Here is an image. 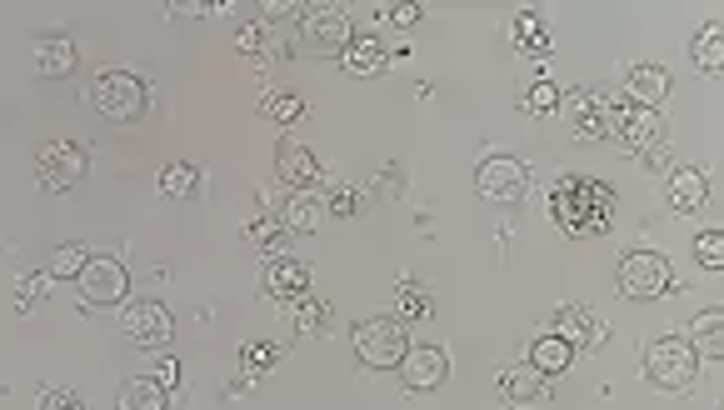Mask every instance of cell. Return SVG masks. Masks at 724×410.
<instances>
[{"label": "cell", "instance_id": "33", "mask_svg": "<svg viewBox=\"0 0 724 410\" xmlns=\"http://www.w3.org/2000/svg\"><path fill=\"white\" fill-rule=\"evenodd\" d=\"M515 40L525 46V56H550V40H545V30H540V20L535 16L515 20Z\"/></svg>", "mask_w": 724, "mask_h": 410}, {"label": "cell", "instance_id": "36", "mask_svg": "<svg viewBox=\"0 0 724 410\" xmlns=\"http://www.w3.org/2000/svg\"><path fill=\"white\" fill-rule=\"evenodd\" d=\"M271 46V26L265 20H245L241 30H235V50H245V56H255V50Z\"/></svg>", "mask_w": 724, "mask_h": 410}, {"label": "cell", "instance_id": "23", "mask_svg": "<svg viewBox=\"0 0 724 410\" xmlns=\"http://www.w3.org/2000/svg\"><path fill=\"white\" fill-rule=\"evenodd\" d=\"M116 410H170V391H160V385H155L150 375H140V381H126V385H120Z\"/></svg>", "mask_w": 724, "mask_h": 410}, {"label": "cell", "instance_id": "7", "mask_svg": "<svg viewBox=\"0 0 724 410\" xmlns=\"http://www.w3.org/2000/svg\"><path fill=\"white\" fill-rule=\"evenodd\" d=\"M300 40H305L315 56H345L355 30H350V16L340 6H305L300 10Z\"/></svg>", "mask_w": 724, "mask_h": 410}, {"label": "cell", "instance_id": "12", "mask_svg": "<svg viewBox=\"0 0 724 410\" xmlns=\"http://www.w3.org/2000/svg\"><path fill=\"white\" fill-rule=\"evenodd\" d=\"M400 381H405V391H440L450 381V361L440 345H410L400 355Z\"/></svg>", "mask_w": 724, "mask_h": 410}, {"label": "cell", "instance_id": "29", "mask_svg": "<svg viewBox=\"0 0 724 410\" xmlns=\"http://www.w3.org/2000/svg\"><path fill=\"white\" fill-rule=\"evenodd\" d=\"M86 261H90L86 245H80V241H66L56 255H50V271H46V275H50V281H76V275L86 271Z\"/></svg>", "mask_w": 724, "mask_h": 410}, {"label": "cell", "instance_id": "10", "mask_svg": "<svg viewBox=\"0 0 724 410\" xmlns=\"http://www.w3.org/2000/svg\"><path fill=\"white\" fill-rule=\"evenodd\" d=\"M76 285L90 305H126V295H130V275L116 255H90L86 271L76 275Z\"/></svg>", "mask_w": 724, "mask_h": 410}, {"label": "cell", "instance_id": "24", "mask_svg": "<svg viewBox=\"0 0 724 410\" xmlns=\"http://www.w3.org/2000/svg\"><path fill=\"white\" fill-rule=\"evenodd\" d=\"M245 235H251V241L261 245L271 261H290V231L275 221V215H255V221L245 225Z\"/></svg>", "mask_w": 724, "mask_h": 410}, {"label": "cell", "instance_id": "42", "mask_svg": "<svg viewBox=\"0 0 724 410\" xmlns=\"http://www.w3.org/2000/svg\"><path fill=\"white\" fill-rule=\"evenodd\" d=\"M355 205H360V196H355V191H350V186H340L335 196L325 201V211H330V215H355Z\"/></svg>", "mask_w": 724, "mask_h": 410}, {"label": "cell", "instance_id": "34", "mask_svg": "<svg viewBox=\"0 0 724 410\" xmlns=\"http://www.w3.org/2000/svg\"><path fill=\"white\" fill-rule=\"evenodd\" d=\"M525 110H530V116H550V110H560V86H555V80H535L530 96H525Z\"/></svg>", "mask_w": 724, "mask_h": 410}, {"label": "cell", "instance_id": "19", "mask_svg": "<svg viewBox=\"0 0 724 410\" xmlns=\"http://www.w3.org/2000/svg\"><path fill=\"white\" fill-rule=\"evenodd\" d=\"M265 295H271V301H290L295 305L300 295H310V271L300 261H271L265 265Z\"/></svg>", "mask_w": 724, "mask_h": 410}, {"label": "cell", "instance_id": "3", "mask_svg": "<svg viewBox=\"0 0 724 410\" xmlns=\"http://www.w3.org/2000/svg\"><path fill=\"white\" fill-rule=\"evenodd\" d=\"M90 106H96L100 120H116V126H126V120H140L145 106H150V90H145L140 76H130V70H106V76L90 86Z\"/></svg>", "mask_w": 724, "mask_h": 410}, {"label": "cell", "instance_id": "13", "mask_svg": "<svg viewBox=\"0 0 724 410\" xmlns=\"http://www.w3.org/2000/svg\"><path fill=\"white\" fill-rule=\"evenodd\" d=\"M615 140L625 150H635V156H645V150H655L665 140V120H659V110L625 106V116L615 120Z\"/></svg>", "mask_w": 724, "mask_h": 410}, {"label": "cell", "instance_id": "22", "mask_svg": "<svg viewBox=\"0 0 724 410\" xmlns=\"http://www.w3.org/2000/svg\"><path fill=\"white\" fill-rule=\"evenodd\" d=\"M320 221H325V201H320L315 191H295V196L285 201V211H281V225H285L290 235L320 231Z\"/></svg>", "mask_w": 724, "mask_h": 410}, {"label": "cell", "instance_id": "1", "mask_svg": "<svg viewBox=\"0 0 724 410\" xmlns=\"http://www.w3.org/2000/svg\"><path fill=\"white\" fill-rule=\"evenodd\" d=\"M615 186L599 176H585V170H570V176L555 180L550 191V215L565 235H605L615 225Z\"/></svg>", "mask_w": 724, "mask_h": 410}, {"label": "cell", "instance_id": "41", "mask_svg": "<svg viewBox=\"0 0 724 410\" xmlns=\"http://www.w3.org/2000/svg\"><path fill=\"white\" fill-rule=\"evenodd\" d=\"M385 20H390V26H415V20H420V6H415V0H400V6H385Z\"/></svg>", "mask_w": 724, "mask_h": 410}, {"label": "cell", "instance_id": "21", "mask_svg": "<svg viewBox=\"0 0 724 410\" xmlns=\"http://www.w3.org/2000/svg\"><path fill=\"white\" fill-rule=\"evenodd\" d=\"M340 66H345L355 80H370V76H380V70L390 66V50H385V40H375V36H360V40H350V46H345V56H340Z\"/></svg>", "mask_w": 724, "mask_h": 410}, {"label": "cell", "instance_id": "40", "mask_svg": "<svg viewBox=\"0 0 724 410\" xmlns=\"http://www.w3.org/2000/svg\"><path fill=\"white\" fill-rule=\"evenodd\" d=\"M155 385H160V391H175V385H180V361H170V355H165L160 365H155V375H150Z\"/></svg>", "mask_w": 724, "mask_h": 410}, {"label": "cell", "instance_id": "8", "mask_svg": "<svg viewBox=\"0 0 724 410\" xmlns=\"http://www.w3.org/2000/svg\"><path fill=\"white\" fill-rule=\"evenodd\" d=\"M36 176L46 191H70L90 176V150L80 140H50L36 160Z\"/></svg>", "mask_w": 724, "mask_h": 410}, {"label": "cell", "instance_id": "35", "mask_svg": "<svg viewBox=\"0 0 724 410\" xmlns=\"http://www.w3.org/2000/svg\"><path fill=\"white\" fill-rule=\"evenodd\" d=\"M275 361H281V345H271V341H251L245 345V355H241V365L245 371H255V375H265Z\"/></svg>", "mask_w": 724, "mask_h": 410}, {"label": "cell", "instance_id": "16", "mask_svg": "<svg viewBox=\"0 0 724 410\" xmlns=\"http://www.w3.org/2000/svg\"><path fill=\"white\" fill-rule=\"evenodd\" d=\"M500 396L510 406L530 410V406H540L545 396H550V375H540L535 365H510V371H500Z\"/></svg>", "mask_w": 724, "mask_h": 410}, {"label": "cell", "instance_id": "38", "mask_svg": "<svg viewBox=\"0 0 724 410\" xmlns=\"http://www.w3.org/2000/svg\"><path fill=\"white\" fill-rule=\"evenodd\" d=\"M46 281H50V275H26V281L16 285V305H20V311H30V301H36V295H46Z\"/></svg>", "mask_w": 724, "mask_h": 410}, {"label": "cell", "instance_id": "18", "mask_svg": "<svg viewBox=\"0 0 724 410\" xmlns=\"http://www.w3.org/2000/svg\"><path fill=\"white\" fill-rule=\"evenodd\" d=\"M675 90V80H669L665 66H635L625 80V100L629 106H645V110H659V100Z\"/></svg>", "mask_w": 724, "mask_h": 410}, {"label": "cell", "instance_id": "9", "mask_svg": "<svg viewBox=\"0 0 724 410\" xmlns=\"http://www.w3.org/2000/svg\"><path fill=\"white\" fill-rule=\"evenodd\" d=\"M474 191H480L485 201H500V205H515L530 191V166L515 156H490L480 160V170H474Z\"/></svg>", "mask_w": 724, "mask_h": 410}, {"label": "cell", "instance_id": "28", "mask_svg": "<svg viewBox=\"0 0 724 410\" xmlns=\"http://www.w3.org/2000/svg\"><path fill=\"white\" fill-rule=\"evenodd\" d=\"M195 186H200V170H195L190 160H175V166H165V170H160V191H165L170 201L195 196Z\"/></svg>", "mask_w": 724, "mask_h": 410}, {"label": "cell", "instance_id": "5", "mask_svg": "<svg viewBox=\"0 0 724 410\" xmlns=\"http://www.w3.org/2000/svg\"><path fill=\"white\" fill-rule=\"evenodd\" d=\"M405 351H410V331L395 321V315H375V321L355 325V355H360V365H370V371L400 365Z\"/></svg>", "mask_w": 724, "mask_h": 410}, {"label": "cell", "instance_id": "15", "mask_svg": "<svg viewBox=\"0 0 724 410\" xmlns=\"http://www.w3.org/2000/svg\"><path fill=\"white\" fill-rule=\"evenodd\" d=\"M665 196H669V205H675L679 215L705 211V201H710V176H705L699 166H675V170H669V180H665Z\"/></svg>", "mask_w": 724, "mask_h": 410}, {"label": "cell", "instance_id": "14", "mask_svg": "<svg viewBox=\"0 0 724 410\" xmlns=\"http://www.w3.org/2000/svg\"><path fill=\"white\" fill-rule=\"evenodd\" d=\"M275 170H281V180L295 191L320 186V160H315V150L300 146V140H281V146H275Z\"/></svg>", "mask_w": 724, "mask_h": 410}, {"label": "cell", "instance_id": "25", "mask_svg": "<svg viewBox=\"0 0 724 410\" xmlns=\"http://www.w3.org/2000/svg\"><path fill=\"white\" fill-rule=\"evenodd\" d=\"M570 345L560 341V335H535V345H530V365L540 375H560V371H570Z\"/></svg>", "mask_w": 724, "mask_h": 410}, {"label": "cell", "instance_id": "27", "mask_svg": "<svg viewBox=\"0 0 724 410\" xmlns=\"http://www.w3.org/2000/svg\"><path fill=\"white\" fill-rule=\"evenodd\" d=\"M695 66L705 70V76H720L724 70V30L720 26H705L695 36Z\"/></svg>", "mask_w": 724, "mask_h": 410}, {"label": "cell", "instance_id": "32", "mask_svg": "<svg viewBox=\"0 0 724 410\" xmlns=\"http://www.w3.org/2000/svg\"><path fill=\"white\" fill-rule=\"evenodd\" d=\"M295 325H300V331H325V325H330V301L300 295V301H295Z\"/></svg>", "mask_w": 724, "mask_h": 410}, {"label": "cell", "instance_id": "2", "mask_svg": "<svg viewBox=\"0 0 724 410\" xmlns=\"http://www.w3.org/2000/svg\"><path fill=\"white\" fill-rule=\"evenodd\" d=\"M645 375L659 385V391H695L699 381V351L679 335H659L655 345L645 351Z\"/></svg>", "mask_w": 724, "mask_h": 410}, {"label": "cell", "instance_id": "37", "mask_svg": "<svg viewBox=\"0 0 724 410\" xmlns=\"http://www.w3.org/2000/svg\"><path fill=\"white\" fill-rule=\"evenodd\" d=\"M695 261L705 265V271H720V265H724V235L720 231L699 235V241H695Z\"/></svg>", "mask_w": 724, "mask_h": 410}, {"label": "cell", "instance_id": "17", "mask_svg": "<svg viewBox=\"0 0 724 410\" xmlns=\"http://www.w3.org/2000/svg\"><path fill=\"white\" fill-rule=\"evenodd\" d=\"M550 335H560L570 351H579V345H605V325H599L585 305H560V311H555V331Z\"/></svg>", "mask_w": 724, "mask_h": 410}, {"label": "cell", "instance_id": "30", "mask_svg": "<svg viewBox=\"0 0 724 410\" xmlns=\"http://www.w3.org/2000/svg\"><path fill=\"white\" fill-rule=\"evenodd\" d=\"M261 116L275 120V126H295V120L305 116V100H300L295 90H281V96H265L261 100Z\"/></svg>", "mask_w": 724, "mask_h": 410}, {"label": "cell", "instance_id": "31", "mask_svg": "<svg viewBox=\"0 0 724 410\" xmlns=\"http://www.w3.org/2000/svg\"><path fill=\"white\" fill-rule=\"evenodd\" d=\"M430 315V295L415 291V285H405V291H395V321L410 325V321H425Z\"/></svg>", "mask_w": 724, "mask_h": 410}, {"label": "cell", "instance_id": "4", "mask_svg": "<svg viewBox=\"0 0 724 410\" xmlns=\"http://www.w3.org/2000/svg\"><path fill=\"white\" fill-rule=\"evenodd\" d=\"M560 106H565V116H570L579 140H605V136H615V120L625 116L629 100L599 96V90H570V96H560Z\"/></svg>", "mask_w": 724, "mask_h": 410}, {"label": "cell", "instance_id": "26", "mask_svg": "<svg viewBox=\"0 0 724 410\" xmlns=\"http://www.w3.org/2000/svg\"><path fill=\"white\" fill-rule=\"evenodd\" d=\"M685 341L695 345V351H705V355H720V345H724V315L720 311H699Z\"/></svg>", "mask_w": 724, "mask_h": 410}, {"label": "cell", "instance_id": "6", "mask_svg": "<svg viewBox=\"0 0 724 410\" xmlns=\"http://www.w3.org/2000/svg\"><path fill=\"white\" fill-rule=\"evenodd\" d=\"M669 285H675V265L659 251H629L619 261V295H629V301H655Z\"/></svg>", "mask_w": 724, "mask_h": 410}, {"label": "cell", "instance_id": "11", "mask_svg": "<svg viewBox=\"0 0 724 410\" xmlns=\"http://www.w3.org/2000/svg\"><path fill=\"white\" fill-rule=\"evenodd\" d=\"M120 331H126L140 351H160V345H170L175 321H170V311H165L160 301H126V311H120Z\"/></svg>", "mask_w": 724, "mask_h": 410}, {"label": "cell", "instance_id": "39", "mask_svg": "<svg viewBox=\"0 0 724 410\" xmlns=\"http://www.w3.org/2000/svg\"><path fill=\"white\" fill-rule=\"evenodd\" d=\"M40 410H86V401L76 391H46L40 396Z\"/></svg>", "mask_w": 724, "mask_h": 410}, {"label": "cell", "instance_id": "20", "mask_svg": "<svg viewBox=\"0 0 724 410\" xmlns=\"http://www.w3.org/2000/svg\"><path fill=\"white\" fill-rule=\"evenodd\" d=\"M76 66H80V50H76V40L70 36H40L36 40V70L40 76L66 80Z\"/></svg>", "mask_w": 724, "mask_h": 410}]
</instances>
